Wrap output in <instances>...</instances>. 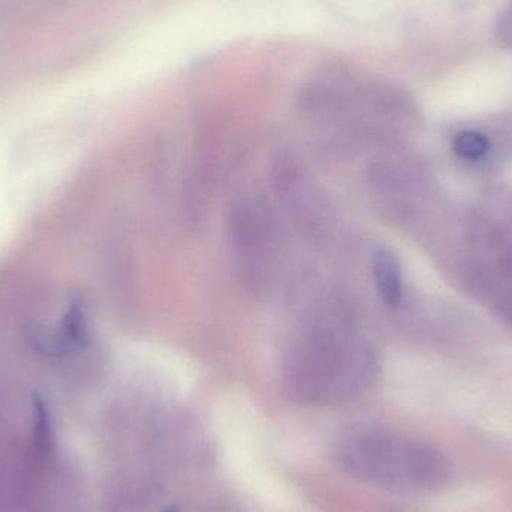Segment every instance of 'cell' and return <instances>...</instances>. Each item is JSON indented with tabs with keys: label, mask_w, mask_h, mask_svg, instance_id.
I'll return each mask as SVG.
<instances>
[{
	"label": "cell",
	"mask_w": 512,
	"mask_h": 512,
	"mask_svg": "<svg viewBox=\"0 0 512 512\" xmlns=\"http://www.w3.org/2000/svg\"><path fill=\"white\" fill-rule=\"evenodd\" d=\"M376 357L339 301L313 307L289 342L283 390L292 402L330 406L349 402L375 381Z\"/></svg>",
	"instance_id": "cell-1"
},
{
	"label": "cell",
	"mask_w": 512,
	"mask_h": 512,
	"mask_svg": "<svg viewBox=\"0 0 512 512\" xmlns=\"http://www.w3.org/2000/svg\"><path fill=\"white\" fill-rule=\"evenodd\" d=\"M337 465L355 480L396 492H432L451 478L439 448L385 430H352L334 450Z\"/></svg>",
	"instance_id": "cell-2"
},
{
	"label": "cell",
	"mask_w": 512,
	"mask_h": 512,
	"mask_svg": "<svg viewBox=\"0 0 512 512\" xmlns=\"http://www.w3.org/2000/svg\"><path fill=\"white\" fill-rule=\"evenodd\" d=\"M231 256L240 280L254 292H264L279 270L282 242L268 204L259 195H243L228 219Z\"/></svg>",
	"instance_id": "cell-3"
},
{
	"label": "cell",
	"mask_w": 512,
	"mask_h": 512,
	"mask_svg": "<svg viewBox=\"0 0 512 512\" xmlns=\"http://www.w3.org/2000/svg\"><path fill=\"white\" fill-rule=\"evenodd\" d=\"M277 188L285 200L291 218L307 236L321 240L331 233L330 207L316 183L294 158L280 159L277 165Z\"/></svg>",
	"instance_id": "cell-4"
},
{
	"label": "cell",
	"mask_w": 512,
	"mask_h": 512,
	"mask_svg": "<svg viewBox=\"0 0 512 512\" xmlns=\"http://www.w3.org/2000/svg\"><path fill=\"white\" fill-rule=\"evenodd\" d=\"M372 273L382 301L388 306H397L403 297L402 268L397 256L385 246L375 248L372 254Z\"/></svg>",
	"instance_id": "cell-5"
},
{
	"label": "cell",
	"mask_w": 512,
	"mask_h": 512,
	"mask_svg": "<svg viewBox=\"0 0 512 512\" xmlns=\"http://www.w3.org/2000/svg\"><path fill=\"white\" fill-rule=\"evenodd\" d=\"M490 149L489 140L478 132H462L454 140V150L462 158L478 159Z\"/></svg>",
	"instance_id": "cell-6"
},
{
	"label": "cell",
	"mask_w": 512,
	"mask_h": 512,
	"mask_svg": "<svg viewBox=\"0 0 512 512\" xmlns=\"http://www.w3.org/2000/svg\"><path fill=\"white\" fill-rule=\"evenodd\" d=\"M164 512H179L176 510V508H168L167 511H164Z\"/></svg>",
	"instance_id": "cell-7"
}]
</instances>
